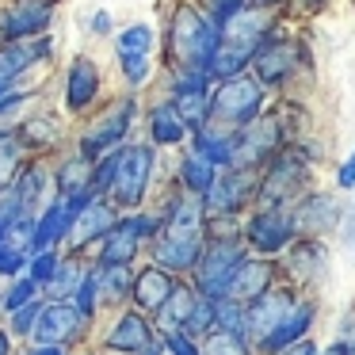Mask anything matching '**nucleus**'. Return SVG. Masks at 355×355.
Here are the masks:
<instances>
[{
  "instance_id": "23",
  "label": "nucleus",
  "mask_w": 355,
  "mask_h": 355,
  "mask_svg": "<svg viewBox=\"0 0 355 355\" xmlns=\"http://www.w3.org/2000/svg\"><path fill=\"white\" fill-rule=\"evenodd\" d=\"M187 134L191 130L184 126V119H180V111L172 107V103H157V107L149 111V138H153L157 146H180Z\"/></svg>"
},
{
  "instance_id": "19",
  "label": "nucleus",
  "mask_w": 355,
  "mask_h": 355,
  "mask_svg": "<svg viewBox=\"0 0 355 355\" xmlns=\"http://www.w3.org/2000/svg\"><path fill=\"white\" fill-rule=\"evenodd\" d=\"M176 291V279H172L168 268H146L141 275H134V302H138V309H146V313H161V306L168 302V294Z\"/></svg>"
},
{
  "instance_id": "8",
  "label": "nucleus",
  "mask_w": 355,
  "mask_h": 355,
  "mask_svg": "<svg viewBox=\"0 0 355 355\" xmlns=\"http://www.w3.org/2000/svg\"><path fill=\"white\" fill-rule=\"evenodd\" d=\"M256 191H260V172L256 168H222L214 187L202 195V202H207V214L225 218L237 214L248 199H256Z\"/></svg>"
},
{
  "instance_id": "42",
  "label": "nucleus",
  "mask_w": 355,
  "mask_h": 355,
  "mask_svg": "<svg viewBox=\"0 0 355 355\" xmlns=\"http://www.w3.org/2000/svg\"><path fill=\"white\" fill-rule=\"evenodd\" d=\"M19 268H24V248L0 241V275H16Z\"/></svg>"
},
{
  "instance_id": "46",
  "label": "nucleus",
  "mask_w": 355,
  "mask_h": 355,
  "mask_svg": "<svg viewBox=\"0 0 355 355\" xmlns=\"http://www.w3.org/2000/svg\"><path fill=\"white\" fill-rule=\"evenodd\" d=\"M321 355H352V344H347V340H336V344H329Z\"/></svg>"
},
{
  "instance_id": "36",
  "label": "nucleus",
  "mask_w": 355,
  "mask_h": 355,
  "mask_svg": "<svg viewBox=\"0 0 355 355\" xmlns=\"http://www.w3.org/2000/svg\"><path fill=\"white\" fill-rule=\"evenodd\" d=\"M119 69L130 85H141L149 77V54H119Z\"/></svg>"
},
{
  "instance_id": "1",
  "label": "nucleus",
  "mask_w": 355,
  "mask_h": 355,
  "mask_svg": "<svg viewBox=\"0 0 355 355\" xmlns=\"http://www.w3.org/2000/svg\"><path fill=\"white\" fill-rule=\"evenodd\" d=\"M222 46V24L199 12L195 4H180L168 24V50L176 69H202L207 73L214 50Z\"/></svg>"
},
{
  "instance_id": "4",
  "label": "nucleus",
  "mask_w": 355,
  "mask_h": 355,
  "mask_svg": "<svg viewBox=\"0 0 355 355\" xmlns=\"http://www.w3.org/2000/svg\"><path fill=\"white\" fill-rule=\"evenodd\" d=\"M283 119L279 115H260L248 126H237V153H233V168H268L279 153H283Z\"/></svg>"
},
{
  "instance_id": "44",
  "label": "nucleus",
  "mask_w": 355,
  "mask_h": 355,
  "mask_svg": "<svg viewBox=\"0 0 355 355\" xmlns=\"http://www.w3.org/2000/svg\"><path fill=\"white\" fill-rule=\"evenodd\" d=\"M279 355H321V347H317L313 340H306V336H302L298 344H291L286 352H279Z\"/></svg>"
},
{
  "instance_id": "16",
  "label": "nucleus",
  "mask_w": 355,
  "mask_h": 355,
  "mask_svg": "<svg viewBox=\"0 0 355 355\" xmlns=\"http://www.w3.org/2000/svg\"><path fill=\"white\" fill-rule=\"evenodd\" d=\"M191 149L199 157H207L218 168H233V153H237V130L222 123H207L202 130L191 134Z\"/></svg>"
},
{
  "instance_id": "12",
  "label": "nucleus",
  "mask_w": 355,
  "mask_h": 355,
  "mask_svg": "<svg viewBox=\"0 0 355 355\" xmlns=\"http://www.w3.org/2000/svg\"><path fill=\"white\" fill-rule=\"evenodd\" d=\"M134 100H123V103H115V107L107 111V115L96 123V130L92 134H85V141H80V157H88V161H100L103 153H111V149H119L123 146V138H126V130H130V123H134Z\"/></svg>"
},
{
  "instance_id": "48",
  "label": "nucleus",
  "mask_w": 355,
  "mask_h": 355,
  "mask_svg": "<svg viewBox=\"0 0 355 355\" xmlns=\"http://www.w3.org/2000/svg\"><path fill=\"white\" fill-rule=\"evenodd\" d=\"M294 4H298L302 12H321L324 4H329V0H294Z\"/></svg>"
},
{
  "instance_id": "20",
  "label": "nucleus",
  "mask_w": 355,
  "mask_h": 355,
  "mask_svg": "<svg viewBox=\"0 0 355 355\" xmlns=\"http://www.w3.org/2000/svg\"><path fill=\"white\" fill-rule=\"evenodd\" d=\"M96 92H100V69L88 58H77L69 65V77H65V103H69V111H85L96 100Z\"/></svg>"
},
{
  "instance_id": "27",
  "label": "nucleus",
  "mask_w": 355,
  "mask_h": 355,
  "mask_svg": "<svg viewBox=\"0 0 355 355\" xmlns=\"http://www.w3.org/2000/svg\"><path fill=\"white\" fill-rule=\"evenodd\" d=\"M46 46L31 50V46H19V42H8V46H0V92H8V85L35 62V54H42Z\"/></svg>"
},
{
  "instance_id": "52",
  "label": "nucleus",
  "mask_w": 355,
  "mask_h": 355,
  "mask_svg": "<svg viewBox=\"0 0 355 355\" xmlns=\"http://www.w3.org/2000/svg\"><path fill=\"white\" fill-rule=\"evenodd\" d=\"M352 355H355V340H352Z\"/></svg>"
},
{
  "instance_id": "11",
  "label": "nucleus",
  "mask_w": 355,
  "mask_h": 355,
  "mask_svg": "<svg viewBox=\"0 0 355 355\" xmlns=\"http://www.w3.org/2000/svg\"><path fill=\"white\" fill-rule=\"evenodd\" d=\"M294 62H298V46H294L291 39H283V35H271V39L252 54L248 69H252V77L260 80L263 88H279V85L291 80Z\"/></svg>"
},
{
  "instance_id": "18",
  "label": "nucleus",
  "mask_w": 355,
  "mask_h": 355,
  "mask_svg": "<svg viewBox=\"0 0 355 355\" xmlns=\"http://www.w3.org/2000/svg\"><path fill=\"white\" fill-rule=\"evenodd\" d=\"M115 222H119V218H115V202L92 199V202H88V207L77 214L69 237H73V245H77V248H85L88 241H103V237H107V233L115 230Z\"/></svg>"
},
{
  "instance_id": "9",
  "label": "nucleus",
  "mask_w": 355,
  "mask_h": 355,
  "mask_svg": "<svg viewBox=\"0 0 355 355\" xmlns=\"http://www.w3.org/2000/svg\"><path fill=\"white\" fill-rule=\"evenodd\" d=\"M271 35H275L271 8H256V4H248V8L237 12L230 24H222V46H233V50H241V54L252 58Z\"/></svg>"
},
{
  "instance_id": "31",
  "label": "nucleus",
  "mask_w": 355,
  "mask_h": 355,
  "mask_svg": "<svg viewBox=\"0 0 355 355\" xmlns=\"http://www.w3.org/2000/svg\"><path fill=\"white\" fill-rule=\"evenodd\" d=\"M80 279H85V275H80L77 260H62V263H58V271H54V279H50V291H54V298L65 302L69 294H77Z\"/></svg>"
},
{
  "instance_id": "29",
  "label": "nucleus",
  "mask_w": 355,
  "mask_h": 355,
  "mask_svg": "<svg viewBox=\"0 0 355 355\" xmlns=\"http://www.w3.org/2000/svg\"><path fill=\"white\" fill-rule=\"evenodd\" d=\"M100 294L107 302H123L126 294H134V275L126 263H103L100 271Z\"/></svg>"
},
{
  "instance_id": "43",
  "label": "nucleus",
  "mask_w": 355,
  "mask_h": 355,
  "mask_svg": "<svg viewBox=\"0 0 355 355\" xmlns=\"http://www.w3.org/2000/svg\"><path fill=\"white\" fill-rule=\"evenodd\" d=\"M336 187H340V191H352V187H355V149H352V157L336 168Z\"/></svg>"
},
{
  "instance_id": "10",
  "label": "nucleus",
  "mask_w": 355,
  "mask_h": 355,
  "mask_svg": "<svg viewBox=\"0 0 355 355\" xmlns=\"http://www.w3.org/2000/svg\"><path fill=\"white\" fill-rule=\"evenodd\" d=\"M294 302H298V298H294L291 286H268L260 298L248 302V344L260 347L263 340L279 329V321L291 313Z\"/></svg>"
},
{
  "instance_id": "34",
  "label": "nucleus",
  "mask_w": 355,
  "mask_h": 355,
  "mask_svg": "<svg viewBox=\"0 0 355 355\" xmlns=\"http://www.w3.org/2000/svg\"><path fill=\"white\" fill-rule=\"evenodd\" d=\"M96 302H100V271H88V275L80 279L77 294H73V306H77L80 317H92L96 313Z\"/></svg>"
},
{
  "instance_id": "39",
  "label": "nucleus",
  "mask_w": 355,
  "mask_h": 355,
  "mask_svg": "<svg viewBox=\"0 0 355 355\" xmlns=\"http://www.w3.org/2000/svg\"><path fill=\"white\" fill-rule=\"evenodd\" d=\"M58 256L54 252H35V260H31V279L39 286H50V279H54V271H58Z\"/></svg>"
},
{
  "instance_id": "15",
  "label": "nucleus",
  "mask_w": 355,
  "mask_h": 355,
  "mask_svg": "<svg viewBox=\"0 0 355 355\" xmlns=\"http://www.w3.org/2000/svg\"><path fill=\"white\" fill-rule=\"evenodd\" d=\"M50 16H54V4L50 0H19L16 8L4 16V39L8 42L35 39V35L46 31Z\"/></svg>"
},
{
  "instance_id": "24",
  "label": "nucleus",
  "mask_w": 355,
  "mask_h": 355,
  "mask_svg": "<svg viewBox=\"0 0 355 355\" xmlns=\"http://www.w3.org/2000/svg\"><path fill=\"white\" fill-rule=\"evenodd\" d=\"M218 172H222L218 164H210L207 157H199L191 149V153L180 161V187H184V191H191V195H207L210 187H214Z\"/></svg>"
},
{
  "instance_id": "3",
  "label": "nucleus",
  "mask_w": 355,
  "mask_h": 355,
  "mask_svg": "<svg viewBox=\"0 0 355 355\" xmlns=\"http://www.w3.org/2000/svg\"><path fill=\"white\" fill-rule=\"evenodd\" d=\"M245 260V245L233 233H222V237H210L207 248H202L199 263H195V291L202 298H225V286H230L233 271Z\"/></svg>"
},
{
  "instance_id": "50",
  "label": "nucleus",
  "mask_w": 355,
  "mask_h": 355,
  "mask_svg": "<svg viewBox=\"0 0 355 355\" xmlns=\"http://www.w3.org/2000/svg\"><path fill=\"white\" fill-rule=\"evenodd\" d=\"M35 355H65L62 347H35Z\"/></svg>"
},
{
  "instance_id": "13",
  "label": "nucleus",
  "mask_w": 355,
  "mask_h": 355,
  "mask_svg": "<svg viewBox=\"0 0 355 355\" xmlns=\"http://www.w3.org/2000/svg\"><path fill=\"white\" fill-rule=\"evenodd\" d=\"M80 321H85V317L77 313L73 302H50V306H42V317H39V324H35V344L39 347L69 344V340H77Z\"/></svg>"
},
{
  "instance_id": "45",
  "label": "nucleus",
  "mask_w": 355,
  "mask_h": 355,
  "mask_svg": "<svg viewBox=\"0 0 355 355\" xmlns=\"http://www.w3.org/2000/svg\"><path fill=\"white\" fill-rule=\"evenodd\" d=\"M92 31H96V35H107V31H111V16H107V12H96Z\"/></svg>"
},
{
  "instance_id": "21",
  "label": "nucleus",
  "mask_w": 355,
  "mask_h": 355,
  "mask_svg": "<svg viewBox=\"0 0 355 355\" xmlns=\"http://www.w3.org/2000/svg\"><path fill=\"white\" fill-rule=\"evenodd\" d=\"M149 340H153V329H149L146 317H141V313H123L115 321V329H111L107 344L115 347V352H134V355H138Z\"/></svg>"
},
{
  "instance_id": "7",
  "label": "nucleus",
  "mask_w": 355,
  "mask_h": 355,
  "mask_svg": "<svg viewBox=\"0 0 355 355\" xmlns=\"http://www.w3.org/2000/svg\"><path fill=\"white\" fill-rule=\"evenodd\" d=\"M294 233H298L294 214L283 210V207H260L252 218H248V225H245L248 248L260 252V256H279L294 241Z\"/></svg>"
},
{
  "instance_id": "35",
  "label": "nucleus",
  "mask_w": 355,
  "mask_h": 355,
  "mask_svg": "<svg viewBox=\"0 0 355 355\" xmlns=\"http://www.w3.org/2000/svg\"><path fill=\"white\" fill-rule=\"evenodd\" d=\"M202 355H252V347H248V340L230 336V332H210Z\"/></svg>"
},
{
  "instance_id": "2",
  "label": "nucleus",
  "mask_w": 355,
  "mask_h": 355,
  "mask_svg": "<svg viewBox=\"0 0 355 355\" xmlns=\"http://www.w3.org/2000/svg\"><path fill=\"white\" fill-rule=\"evenodd\" d=\"M268 107V88L252 77V73H241V77L218 80L214 92H210V123L222 126H248L252 119L263 115Z\"/></svg>"
},
{
  "instance_id": "25",
  "label": "nucleus",
  "mask_w": 355,
  "mask_h": 355,
  "mask_svg": "<svg viewBox=\"0 0 355 355\" xmlns=\"http://www.w3.org/2000/svg\"><path fill=\"white\" fill-rule=\"evenodd\" d=\"M195 302H199V291L195 286H180L176 283V291L168 294V302L161 306V324H164V332H172V329H184L187 324V317H191V309H195Z\"/></svg>"
},
{
  "instance_id": "51",
  "label": "nucleus",
  "mask_w": 355,
  "mask_h": 355,
  "mask_svg": "<svg viewBox=\"0 0 355 355\" xmlns=\"http://www.w3.org/2000/svg\"><path fill=\"white\" fill-rule=\"evenodd\" d=\"M283 0H256V8H279Z\"/></svg>"
},
{
  "instance_id": "32",
  "label": "nucleus",
  "mask_w": 355,
  "mask_h": 355,
  "mask_svg": "<svg viewBox=\"0 0 355 355\" xmlns=\"http://www.w3.org/2000/svg\"><path fill=\"white\" fill-rule=\"evenodd\" d=\"M115 46H119V54H149L153 50V31L146 24H134L115 39Z\"/></svg>"
},
{
  "instance_id": "47",
  "label": "nucleus",
  "mask_w": 355,
  "mask_h": 355,
  "mask_svg": "<svg viewBox=\"0 0 355 355\" xmlns=\"http://www.w3.org/2000/svg\"><path fill=\"white\" fill-rule=\"evenodd\" d=\"M161 352H168V347H164V340H157V336H153V340H149V344L141 347L138 355H161Z\"/></svg>"
},
{
  "instance_id": "41",
  "label": "nucleus",
  "mask_w": 355,
  "mask_h": 355,
  "mask_svg": "<svg viewBox=\"0 0 355 355\" xmlns=\"http://www.w3.org/2000/svg\"><path fill=\"white\" fill-rule=\"evenodd\" d=\"M35 291H39V283H35V279H19V283L8 291V298H4V306H8L12 313H16L19 306H27V302H35Z\"/></svg>"
},
{
  "instance_id": "33",
  "label": "nucleus",
  "mask_w": 355,
  "mask_h": 355,
  "mask_svg": "<svg viewBox=\"0 0 355 355\" xmlns=\"http://www.w3.org/2000/svg\"><path fill=\"white\" fill-rule=\"evenodd\" d=\"M184 332L202 336V340L214 332V298H202V294H199V302H195V309H191V317H187Z\"/></svg>"
},
{
  "instance_id": "37",
  "label": "nucleus",
  "mask_w": 355,
  "mask_h": 355,
  "mask_svg": "<svg viewBox=\"0 0 355 355\" xmlns=\"http://www.w3.org/2000/svg\"><path fill=\"white\" fill-rule=\"evenodd\" d=\"M164 347H168L172 355H202V347L195 344V336H191V332H184V329L164 332Z\"/></svg>"
},
{
  "instance_id": "14",
  "label": "nucleus",
  "mask_w": 355,
  "mask_h": 355,
  "mask_svg": "<svg viewBox=\"0 0 355 355\" xmlns=\"http://www.w3.org/2000/svg\"><path fill=\"white\" fill-rule=\"evenodd\" d=\"M271 279H275V263L271 260H260V256H245L241 260V268L233 271V279H230V286H225V298H233V302H252V298H260L263 291L271 286Z\"/></svg>"
},
{
  "instance_id": "49",
  "label": "nucleus",
  "mask_w": 355,
  "mask_h": 355,
  "mask_svg": "<svg viewBox=\"0 0 355 355\" xmlns=\"http://www.w3.org/2000/svg\"><path fill=\"white\" fill-rule=\"evenodd\" d=\"M12 352V340H8V332L0 329V355H8Z\"/></svg>"
},
{
  "instance_id": "6",
  "label": "nucleus",
  "mask_w": 355,
  "mask_h": 355,
  "mask_svg": "<svg viewBox=\"0 0 355 355\" xmlns=\"http://www.w3.org/2000/svg\"><path fill=\"white\" fill-rule=\"evenodd\" d=\"M306 176H309L306 157H298L294 149H283V153L268 164V172L260 176V191H256L260 207H283L291 195H298L302 187H306Z\"/></svg>"
},
{
  "instance_id": "38",
  "label": "nucleus",
  "mask_w": 355,
  "mask_h": 355,
  "mask_svg": "<svg viewBox=\"0 0 355 355\" xmlns=\"http://www.w3.org/2000/svg\"><path fill=\"white\" fill-rule=\"evenodd\" d=\"M245 8H248V0H207V16L214 19V24H230V19Z\"/></svg>"
},
{
  "instance_id": "22",
  "label": "nucleus",
  "mask_w": 355,
  "mask_h": 355,
  "mask_svg": "<svg viewBox=\"0 0 355 355\" xmlns=\"http://www.w3.org/2000/svg\"><path fill=\"white\" fill-rule=\"evenodd\" d=\"M291 214H294V225H298V230H329L340 210H336V202H332V195H306Z\"/></svg>"
},
{
  "instance_id": "28",
  "label": "nucleus",
  "mask_w": 355,
  "mask_h": 355,
  "mask_svg": "<svg viewBox=\"0 0 355 355\" xmlns=\"http://www.w3.org/2000/svg\"><path fill=\"white\" fill-rule=\"evenodd\" d=\"M92 164L96 161H88V157H73V161H65L62 172H58V191H62L65 199H69V195H85L88 184H92Z\"/></svg>"
},
{
  "instance_id": "5",
  "label": "nucleus",
  "mask_w": 355,
  "mask_h": 355,
  "mask_svg": "<svg viewBox=\"0 0 355 355\" xmlns=\"http://www.w3.org/2000/svg\"><path fill=\"white\" fill-rule=\"evenodd\" d=\"M149 176H153V146H119L111 202L115 207H138L149 191Z\"/></svg>"
},
{
  "instance_id": "26",
  "label": "nucleus",
  "mask_w": 355,
  "mask_h": 355,
  "mask_svg": "<svg viewBox=\"0 0 355 355\" xmlns=\"http://www.w3.org/2000/svg\"><path fill=\"white\" fill-rule=\"evenodd\" d=\"M214 332L248 340V306L233 298H214Z\"/></svg>"
},
{
  "instance_id": "17",
  "label": "nucleus",
  "mask_w": 355,
  "mask_h": 355,
  "mask_svg": "<svg viewBox=\"0 0 355 355\" xmlns=\"http://www.w3.org/2000/svg\"><path fill=\"white\" fill-rule=\"evenodd\" d=\"M309 324H313V302H294L291 313L279 321V329L271 332V336L263 340L256 352H260V355H279V352H286L291 344H298V340L306 336Z\"/></svg>"
},
{
  "instance_id": "30",
  "label": "nucleus",
  "mask_w": 355,
  "mask_h": 355,
  "mask_svg": "<svg viewBox=\"0 0 355 355\" xmlns=\"http://www.w3.org/2000/svg\"><path fill=\"white\" fill-rule=\"evenodd\" d=\"M24 168V146L16 134H0V191H8L16 172Z\"/></svg>"
},
{
  "instance_id": "40",
  "label": "nucleus",
  "mask_w": 355,
  "mask_h": 355,
  "mask_svg": "<svg viewBox=\"0 0 355 355\" xmlns=\"http://www.w3.org/2000/svg\"><path fill=\"white\" fill-rule=\"evenodd\" d=\"M39 317H42V306H39V302H27V306L16 309V317H12V329H16L19 336H31L35 324H39Z\"/></svg>"
}]
</instances>
